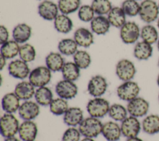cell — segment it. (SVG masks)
I'll list each match as a JSON object with an SVG mask.
<instances>
[{"label":"cell","mask_w":159,"mask_h":141,"mask_svg":"<svg viewBox=\"0 0 159 141\" xmlns=\"http://www.w3.org/2000/svg\"><path fill=\"white\" fill-rule=\"evenodd\" d=\"M35 88L29 81H22L16 85L14 92L20 100H30L35 95Z\"/></svg>","instance_id":"20"},{"label":"cell","mask_w":159,"mask_h":141,"mask_svg":"<svg viewBox=\"0 0 159 141\" xmlns=\"http://www.w3.org/2000/svg\"><path fill=\"white\" fill-rule=\"evenodd\" d=\"M126 141H143V140L142 139L138 137V136H137V137H134L127 138Z\"/></svg>","instance_id":"46"},{"label":"cell","mask_w":159,"mask_h":141,"mask_svg":"<svg viewBox=\"0 0 159 141\" xmlns=\"http://www.w3.org/2000/svg\"><path fill=\"white\" fill-rule=\"evenodd\" d=\"M61 72L64 79L73 82L78 80L80 76V69L74 62L71 61L66 62Z\"/></svg>","instance_id":"32"},{"label":"cell","mask_w":159,"mask_h":141,"mask_svg":"<svg viewBox=\"0 0 159 141\" xmlns=\"http://www.w3.org/2000/svg\"><path fill=\"white\" fill-rule=\"evenodd\" d=\"M153 51V48L152 45L142 40L135 45L134 56L138 60L146 61L152 57Z\"/></svg>","instance_id":"24"},{"label":"cell","mask_w":159,"mask_h":141,"mask_svg":"<svg viewBox=\"0 0 159 141\" xmlns=\"http://www.w3.org/2000/svg\"><path fill=\"white\" fill-rule=\"evenodd\" d=\"M19 56L20 59L25 62H30L35 59L36 50L32 45L24 43L20 46Z\"/></svg>","instance_id":"38"},{"label":"cell","mask_w":159,"mask_h":141,"mask_svg":"<svg viewBox=\"0 0 159 141\" xmlns=\"http://www.w3.org/2000/svg\"><path fill=\"white\" fill-rule=\"evenodd\" d=\"M40 110V105L36 101L27 100L21 103L18 113L24 121H30L35 119L39 116Z\"/></svg>","instance_id":"14"},{"label":"cell","mask_w":159,"mask_h":141,"mask_svg":"<svg viewBox=\"0 0 159 141\" xmlns=\"http://www.w3.org/2000/svg\"><path fill=\"white\" fill-rule=\"evenodd\" d=\"M121 8L126 15L134 17L139 14L140 4L135 0H125L122 3Z\"/></svg>","instance_id":"40"},{"label":"cell","mask_w":159,"mask_h":141,"mask_svg":"<svg viewBox=\"0 0 159 141\" xmlns=\"http://www.w3.org/2000/svg\"><path fill=\"white\" fill-rule=\"evenodd\" d=\"M110 104L109 101L101 97H94L87 103L86 110L89 116L96 118H102L108 114Z\"/></svg>","instance_id":"3"},{"label":"cell","mask_w":159,"mask_h":141,"mask_svg":"<svg viewBox=\"0 0 159 141\" xmlns=\"http://www.w3.org/2000/svg\"><path fill=\"white\" fill-rule=\"evenodd\" d=\"M78 46L75 40L71 38H63L58 44L60 53L65 56H73L78 51Z\"/></svg>","instance_id":"33"},{"label":"cell","mask_w":159,"mask_h":141,"mask_svg":"<svg viewBox=\"0 0 159 141\" xmlns=\"http://www.w3.org/2000/svg\"><path fill=\"white\" fill-rule=\"evenodd\" d=\"M101 134L107 141H118L122 135L120 126L112 121L103 124Z\"/></svg>","instance_id":"17"},{"label":"cell","mask_w":159,"mask_h":141,"mask_svg":"<svg viewBox=\"0 0 159 141\" xmlns=\"http://www.w3.org/2000/svg\"><path fill=\"white\" fill-rule=\"evenodd\" d=\"M126 108L130 116L139 118L147 115L150 109V104L144 98L137 96L129 101Z\"/></svg>","instance_id":"8"},{"label":"cell","mask_w":159,"mask_h":141,"mask_svg":"<svg viewBox=\"0 0 159 141\" xmlns=\"http://www.w3.org/2000/svg\"><path fill=\"white\" fill-rule=\"evenodd\" d=\"M157 83L158 86L159 87V74H158V75L157 76Z\"/></svg>","instance_id":"48"},{"label":"cell","mask_w":159,"mask_h":141,"mask_svg":"<svg viewBox=\"0 0 159 141\" xmlns=\"http://www.w3.org/2000/svg\"><path fill=\"white\" fill-rule=\"evenodd\" d=\"M140 30L138 24L135 22H126L120 28V38L125 44H134L140 37Z\"/></svg>","instance_id":"7"},{"label":"cell","mask_w":159,"mask_h":141,"mask_svg":"<svg viewBox=\"0 0 159 141\" xmlns=\"http://www.w3.org/2000/svg\"><path fill=\"white\" fill-rule=\"evenodd\" d=\"M80 4L81 0H59L58 7L61 14L68 15L78 10Z\"/></svg>","instance_id":"36"},{"label":"cell","mask_w":159,"mask_h":141,"mask_svg":"<svg viewBox=\"0 0 159 141\" xmlns=\"http://www.w3.org/2000/svg\"><path fill=\"white\" fill-rule=\"evenodd\" d=\"M73 37L78 45L81 47L88 48L94 43L93 33L84 27H80L76 29L74 33Z\"/></svg>","instance_id":"21"},{"label":"cell","mask_w":159,"mask_h":141,"mask_svg":"<svg viewBox=\"0 0 159 141\" xmlns=\"http://www.w3.org/2000/svg\"><path fill=\"white\" fill-rule=\"evenodd\" d=\"M28 77L29 81L35 88L44 87L51 80L52 71L46 66H38L30 71Z\"/></svg>","instance_id":"5"},{"label":"cell","mask_w":159,"mask_h":141,"mask_svg":"<svg viewBox=\"0 0 159 141\" xmlns=\"http://www.w3.org/2000/svg\"><path fill=\"white\" fill-rule=\"evenodd\" d=\"M110 27L109 21L104 15H97L91 21L92 32L98 35H105L109 32Z\"/></svg>","instance_id":"25"},{"label":"cell","mask_w":159,"mask_h":141,"mask_svg":"<svg viewBox=\"0 0 159 141\" xmlns=\"http://www.w3.org/2000/svg\"><path fill=\"white\" fill-rule=\"evenodd\" d=\"M58 7L55 2L45 0L38 6L39 15L45 20H54L58 15Z\"/></svg>","instance_id":"16"},{"label":"cell","mask_w":159,"mask_h":141,"mask_svg":"<svg viewBox=\"0 0 159 141\" xmlns=\"http://www.w3.org/2000/svg\"><path fill=\"white\" fill-rule=\"evenodd\" d=\"M120 126L122 135L127 139L138 136L142 129V124L139 118L130 115L121 122Z\"/></svg>","instance_id":"11"},{"label":"cell","mask_w":159,"mask_h":141,"mask_svg":"<svg viewBox=\"0 0 159 141\" xmlns=\"http://www.w3.org/2000/svg\"><path fill=\"white\" fill-rule=\"evenodd\" d=\"M20 46L19 43L14 40H8L7 42L1 45V55L6 59H12L19 54Z\"/></svg>","instance_id":"29"},{"label":"cell","mask_w":159,"mask_h":141,"mask_svg":"<svg viewBox=\"0 0 159 141\" xmlns=\"http://www.w3.org/2000/svg\"><path fill=\"white\" fill-rule=\"evenodd\" d=\"M78 92V87L74 82L64 79L58 82L55 85V92L58 96L66 100L74 98Z\"/></svg>","instance_id":"10"},{"label":"cell","mask_w":159,"mask_h":141,"mask_svg":"<svg viewBox=\"0 0 159 141\" xmlns=\"http://www.w3.org/2000/svg\"><path fill=\"white\" fill-rule=\"evenodd\" d=\"M38 134V127L33 120L24 121L20 124L18 134L22 141L35 140Z\"/></svg>","instance_id":"15"},{"label":"cell","mask_w":159,"mask_h":141,"mask_svg":"<svg viewBox=\"0 0 159 141\" xmlns=\"http://www.w3.org/2000/svg\"><path fill=\"white\" fill-rule=\"evenodd\" d=\"M102 125L103 124L99 119L89 116L84 118L78 126V129L81 135L86 137L95 138L101 134Z\"/></svg>","instance_id":"1"},{"label":"cell","mask_w":159,"mask_h":141,"mask_svg":"<svg viewBox=\"0 0 159 141\" xmlns=\"http://www.w3.org/2000/svg\"><path fill=\"white\" fill-rule=\"evenodd\" d=\"M94 11L91 6L83 5L80 6L78 12V16L80 20L88 22H91L94 17Z\"/></svg>","instance_id":"41"},{"label":"cell","mask_w":159,"mask_h":141,"mask_svg":"<svg viewBox=\"0 0 159 141\" xmlns=\"http://www.w3.org/2000/svg\"><path fill=\"white\" fill-rule=\"evenodd\" d=\"M35 101L43 106H49L53 98V92L47 86L37 88L34 95Z\"/></svg>","instance_id":"28"},{"label":"cell","mask_w":159,"mask_h":141,"mask_svg":"<svg viewBox=\"0 0 159 141\" xmlns=\"http://www.w3.org/2000/svg\"><path fill=\"white\" fill-rule=\"evenodd\" d=\"M31 35V27L25 23L17 24L12 30L13 39L19 44L25 43L30 39Z\"/></svg>","instance_id":"23"},{"label":"cell","mask_w":159,"mask_h":141,"mask_svg":"<svg viewBox=\"0 0 159 141\" xmlns=\"http://www.w3.org/2000/svg\"><path fill=\"white\" fill-rule=\"evenodd\" d=\"M71 19L65 14H58L54 20V27L55 30L61 33H68L73 28Z\"/></svg>","instance_id":"30"},{"label":"cell","mask_w":159,"mask_h":141,"mask_svg":"<svg viewBox=\"0 0 159 141\" xmlns=\"http://www.w3.org/2000/svg\"><path fill=\"white\" fill-rule=\"evenodd\" d=\"M69 108L67 100L60 97L53 99L49 105L50 111L55 116H63Z\"/></svg>","instance_id":"35"},{"label":"cell","mask_w":159,"mask_h":141,"mask_svg":"<svg viewBox=\"0 0 159 141\" xmlns=\"http://www.w3.org/2000/svg\"><path fill=\"white\" fill-rule=\"evenodd\" d=\"M158 103H159V93H158Z\"/></svg>","instance_id":"52"},{"label":"cell","mask_w":159,"mask_h":141,"mask_svg":"<svg viewBox=\"0 0 159 141\" xmlns=\"http://www.w3.org/2000/svg\"><path fill=\"white\" fill-rule=\"evenodd\" d=\"M139 15L147 24H151L158 19L159 7L154 0H143L140 4Z\"/></svg>","instance_id":"4"},{"label":"cell","mask_w":159,"mask_h":141,"mask_svg":"<svg viewBox=\"0 0 159 141\" xmlns=\"http://www.w3.org/2000/svg\"><path fill=\"white\" fill-rule=\"evenodd\" d=\"M73 62L80 69H85L90 66L91 58L86 51L78 50L73 55Z\"/></svg>","instance_id":"37"},{"label":"cell","mask_w":159,"mask_h":141,"mask_svg":"<svg viewBox=\"0 0 159 141\" xmlns=\"http://www.w3.org/2000/svg\"><path fill=\"white\" fill-rule=\"evenodd\" d=\"M19 126V120L13 114L5 113L0 118V133L4 138L15 136Z\"/></svg>","instance_id":"2"},{"label":"cell","mask_w":159,"mask_h":141,"mask_svg":"<svg viewBox=\"0 0 159 141\" xmlns=\"http://www.w3.org/2000/svg\"><path fill=\"white\" fill-rule=\"evenodd\" d=\"M137 70L134 62L128 59L119 60L116 66V74L123 82L132 80L135 75Z\"/></svg>","instance_id":"9"},{"label":"cell","mask_w":159,"mask_h":141,"mask_svg":"<svg viewBox=\"0 0 159 141\" xmlns=\"http://www.w3.org/2000/svg\"><path fill=\"white\" fill-rule=\"evenodd\" d=\"M6 64V59L2 56L0 55V69L2 70V69L5 67Z\"/></svg>","instance_id":"44"},{"label":"cell","mask_w":159,"mask_h":141,"mask_svg":"<svg viewBox=\"0 0 159 141\" xmlns=\"http://www.w3.org/2000/svg\"><path fill=\"white\" fill-rule=\"evenodd\" d=\"M64 123L69 127L78 126L84 119L83 110L76 106L70 107L63 116Z\"/></svg>","instance_id":"18"},{"label":"cell","mask_w":159,"mask_h":141,"mask_svg":"<svg viewBox=\"0 0 159 141\" xmlns=\"http://www.w3.org/2000/svg\"><path fill=\"white\" fill-rule=\"evenodd\" d=\"M135 1H140V0H135Z\"/></svg>","instance_id":"54"},{"label":"cell","mask_w":159,"mask_h":141,"mask_svg":"<svg viewBox=\"0 0 159 141\" xmlns=\"http://www.w3.org/2000/svg\"><path fill=\"white\" fill-rule=\"evenodd\" d=\"M7 69L10 75L21 80L29 77L31 71L28 64L20 59L12 61L9 64Z\"/></svg>","instance_id":"13"},{"label":"cell","mask_w":159,"mask_h":141,"mask_svg":"<svg viewBox=\"0 0 159 141\" xmlns=\"http://www.w3.org/2000/svg\"><path fill=\"white\" fill-rule=\"evenodd\" d=\"M140 92L139 85L135 81L129 80L123 82L116 90L118 98L125 101H130L139 96Z\"/></svg>","instance_id":"6"},{"label":"cell","mask_w":159,"mask_h":141,"mask_svg":"<svg viewBox=\"0 0 159 141\" xmlns=\"http://www.w3.org/2000/svg\"><path fill=\"white\" fill-rule=\"evenodd\" d=\"M94 13L98 15H104L108 14L112 8V4L109 0H93L91 4Z\"/></svg>","instance_id":"39"},{"label":"cell","mask_w":159,"mask_h":141,"mask_svg":"<svg viewBox=\"0 0 159 141\" xmlns=\"http://www.w3.org/2000/svg\"><path fill=\"white\" fill-rule=\"evenodd\" d=\"M140 38L149 44L153 45L157 42L159 36L157 28L150 24H147L142 27L140 30Z\"/></svg>","instance_id":"31"},{"label":"cell","mask_w":159,"mask_h":141,"mask_svg":"<svg viewBox=\"0 0 159 141\" xmlns=\"http://www.w3.org/2000/svg\"><path fill=\"white\" fill-rule=\"evenodd\" d=\"M9 32L7 28L4 26L3 25H1L0 26V43L1 45L7 42L9 40Z\"/></svg>","instance_id":"43"},{"label":"cell","mask_w":159,"mask_h":141,"mask_svg":"<svg viewBox=\"0 0 159 141\" xmlns=\"http://www.w3.org/2000/svg\"><path fill=\"white\" fill-rule=\"evenodd\" d=\"M46 66L52 72L61 71L64 64L65 63L62 54L60 53L51 52L45 57Z\"/></svg>","instance_id":"27"},{"label":"cell","mask_w":159,"mask_h":141,"mask_svg":"<svg viewBox=\"0 0 159 141\" xmlns=\"http://www.w3.org/2000/svg\"><path fill=\"white\" fill-rule=\"evenodd\" d=\"M4 141H20V140L18 138L16 137L15 136H14V137H10L5 138Z\"/></svg>","instance_id":"45"},{"label":"cell","mask_w":159,"mask_h":141,"mask_svg":"<svg viewBox=\"0 0 159 141\" xmlns=\"http://www.w3.org/2000/svg\"><path fill=\"white\" fill-rule=\"evenodd\" d=\"M81 134L78 128L69 127L63 134L61 141H80Z\"/></svg>","instance_id":"42"},{"label":"cell","mask_w":159,"mask_h":141,"mask_svg":"<svg viewBox=\"0 0 159 141\" xmlns=\"http://www.w3.org/2000/svg\"><path fill=\"white\" fill-rule=\"evenodd\" d=\"M158 7H159V1H158Z\"/></svg>","instance_id":"53"},{"label":"cell","mask_w":159,"mask_h":141,"mask_svg":"<svg viewBox=\"0 0 159 141\" xmlns=\"http://www.w3.org/2000/svg\"><path fill=\"white\" fill-rule=\"evenodd\" d=\"M107 82L105 77L101 75L93 76L88 83V92L93 97H101L106 92Z\"/></svg>","instance_id":"12"},{"label":"cell","mask_w":159,"mask_h":141,"mask_svg":"<svg viewBox=\"0 0 159 141\" xmlns=\"http://www.w3.org/2000/svg\"><path fill=\"white\" fill-rule=\"evenodd\" d=\"M111 25L116 28H121L126 23V15L121 7H114L107 14Z\"/></svg>","instance_id":"26"},{"label":"cell","mask_w":159,"mask_h":141,"mask_svg":"<svg viewBox=\"0 0 159 141\" xmlns=\"http://www.w3.org/2000/svg\"><path fill=\"white\" fill-rule=\"evenodd\" d=\"M142 130L148 135H155L159 132V115L156 114H147L142 122Z\"/></svg>","instance_id":"22"},{"label":"cell","mask_w":159,"mask_h":141,"mask_svg":"<svg viewBox=\"0 0 159 141\" xmlns=\"http://www.w3.org/2000/svg\"><path fill=\"white\" fill-rule=\"evenodd\" d=\"M127 108L119 103H114L110 105L108 115L115 121L122 122L128 116Z\"/></svg>","instance_id":"34"},{"label":"cell","mask_w":159,"mask_h":141,"mask_svg":"<svg viewBox=\"0 0 159 141\" xmlns=\"http://www.w3.org/2000/svg\"><path fill=\"white\" fill-rule=\"evenodd\" d=\"M20 100L14 92L5 94L1 100V106L6 113L14 114L18 111L21 103Z\"/></svg>","instance_id":"19"},{"label":"cell","mask_w":159,"mask_h":141,"mask_svg":"<svg viewBox=\"0 0 159 141\" xmlns=\"http://www.w3.org/2000/svg\"><path fill=\"white\" fill-rule=\"evenodd\" d=\"M157 28H158V29L159 30V17H158V19H157Z\"/></svg>","instance_id":"50"},{"label":"cell","mask_w":159,"mask_h":141,"mask_svg":"<svg viewBox=\"0 0 159 141\" xmlns=\"http://www.w3.org/2000/svg\"><path fill=\"white\" fill-rule=\"evenodd\" d=\"M80 141H95V140H94V138L84 137L83 139L80 140Z\"/></svg>","instance_id":"47"},{"label":"cell","mask_w":159,"mask_h":141,"mask_svg":"<svg viewBox=\"0 0 159 141\" xmlns=\"http://www.w3.org/2000/svg\"><path fill=\"white\" fill-rule=\"evenodd\" d=\"M157 46L158 50L159 51V38H158V41H157Z\"/></svg>","instance_id":"49"},{"label":"cell","mask_w":159,"mask_h":141,"mask_svg":"<svg viewBox=\"0 0 159 141\" xmlns=\"http://www.w3.org/2000/svg\"><path fill=\"white\" fill-rule=\"evenodd\" d=\"M34 141H35V140H34Z\"/></svg>","instance_id":"55"},{"label":"cell","mask_w":159,"mask_h":141,"mask_svg":"<svg viewBox=\"0 0 159 141\" xmlns=\"http://www.w3.org/2000/svg\"><path fill=\"white\" fill-rule=\"evenodd\" d=\"M158 66L159 67V58H158Z\"/></svg>","instance_id":"51"}]
</instances>
